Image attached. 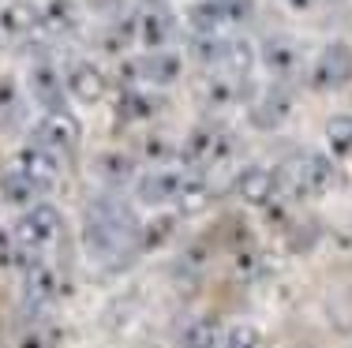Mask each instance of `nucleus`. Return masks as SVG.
<instances>
[{"mask_svg":"<svg viewBox=\"0 0 352 348\" xmlns=\"http://www.w3.org/2000/svg\"><path fill=\"white\" fill-rule=\"evenodd\" d=\"M142 221L131 213L128 202L113 195H98L82 213V251L98 266H120L139 255Z\"/></svg>","mask_w":352,"mask_h":348,"instance_id":"obj_1","label":"nucleus"},{"mask_svg":"<svg viewBox=\"0 0 352 348\" xmlns=\"http://www.w3.org/2000/svg\"><path fill=\"white\" fill-rule=\"evenodd\" d=\"M278 176H281V192H289L292 198H322L338 184V161L318 150H300L285 161Z\"/></svg>","mask_w":352,"mask_h":348,"instance_id":"obj_2","label":"nucleus"},{"mask_svg":"<svg viewBox=\"0 0 352 348\" xmlns=\"http://www.w3.org/2000/svg\"><path fill=\"white\" fill-rule=\"evenodd\" d=\"M12 229H15V240L23 244V251H27V259L38 262V259H45V251L60 240L64 218L53 202H34L30 210L19 213V221H15Z\"/></svg>","mask_w":352,"mask_h":348,"instance_id":"obj_3","label":"nucleus"},{"mask_svg":"<svg viewBox=\"0 0 352 348\" xmlns=\"http://www.w3.org/2000/svg\"><path fill=\"white\" fill-rule=\"evenodd\" d=\"M232 150H236V143H232V135L225 128H210V124H203V128H195L188 139H184L180 146V161L184 169L191 172H214L221 169V165L232 161Z\"/></svg>","mask_w":352,"mask_h":348,"instance_id":"obj_4","label":"nucleus"},{"mask_svg":"<svg viewBox=\"0 0 352 348\" xmlns=\"http://www.w3.org/2000/svg\"><path fill=\"white\" fill-rule=\"evenodd\" d=\"M352 79V45L349 41H326L315 53L311 68H307V82L318 94H333Z\"/></svg>","mask_w":352,"mask_h":348,"instance_id":"obj_5","label":"nucleus"},{"mask_svg":"<svg viewBox=\"0 0 352 348\" xmlns=\"http://www.w3.org/2000/svg\"><path fill=\"white\" fill-rule=\"evenodd\" d=\"M82 139V128L79 120L68 113V109H56V113H41L38 124H34V139L30 143L45 146V150H53L56 157H68L75 146H79Z\"/></svg>","mask_w":352,"mask_h":348,"instance_id":"obj_6","label":"nucleus"},{"mask_svg":"<svg viewBox=\"0 0 352 348\" xmlns=\"http://www.w3.org/2000/svg\"><path fill=\"white\" fill-rule=\"evenodd\" d=\"M232 195L248 206H274L281 198V176L266 165H244L232 176Z\"/></svg>","mask_w":352,"mask_h":348,"instance_id":"obj_7","label":"nucleus"},{"mask_svg":"<svg viewBox=\"0 0 352 348\" xmlns=\"http://www.w3.org/2000/svg\"><path fill=\"white\" fill-rule=\"evenodd\" d=\"M258 60H263V68L278 82H289V79H296L300 71H304V45H300L296 38H289V34H274V38L263 41Z\"/></svg>","mask_w":352,"mask_h":348,"instance_id":"obj_8","label":"nucleus"},{"mask_svg":"<svg viewBox=\"0 0 352 348\" xmlns=\"http://www.w3.org/2000/svg\"><path fill=\"white\" fill-rule=\"evenodd\" d=\"M180 176L184 169H146L142 176H135L131 184V195L135 202L150 206V210H165V206H176V192H180Z\"/></svg>","mask_w":352,"mask_h":348,"instance_id":"obj_9","label":"nucleus"},{"mask_svg":"<svg viewBox=\"0 0 352 348\" xmlns=\"http://www.w3.org/2000/svg\"><path fill=\"white\" fill-rule=\"evenodd\" d=\"M244 8L248 4H236V0H203L188 12V23L199 38H225L232 23L244 19Z\"/></svg>","mask_w":352,"mask_h":348,"instance_id":"obj_10","label":"nucleus"},{"mask_svg":"<svg viewBox=\"0 0 352 348\" xmlns=\"http://www.w3.org/2000/svg\"><path fill=\"white\" fill-rule=\"evenodd\" d=\"M128 71H131L128 86H173L184 76V60L173 49H162V53L139 56L135 64H128Z\"/></svg>","mask_w":352,"mask_h":348,"instance_id":"obj_11","label":"nucleus"},{"mask_svg":"<svg viewBox=\"0 0 352 348\" xmlns=\"http://www.w3.org/2000/svg\"><path fill=\"white\" fill-rule=\"evenodd\" d=\"M15 165H19V169L41 187V195L53 192V187L60 184V176H64V157H56L53 150H45V146H38V143L19 146Z\"/></svg>","mask_w":352,"mask_h":348,"instance_id":"obj_12","label":"nucleus"},{"mask_svg":"<svg viewBox=\"0 0 352 348\" xmlns=\"http://www.w3.org/2000/svg\"><path fill=\"white\" fill-rule=\"evenodd\" d=\"M23 300L34 311H45L60 300V277H56V270L49 259H38L23 270Z\"/></svg>","mask_w":352,"mask_h":348,"instance_id":"obj_13","label":"nucleus"},{"mask_svg":"<svg viewBox=\"0 0 352 348\" xmlns=\"http://www.w3.org/2000/svg\"><path fill=\"white\" fill-rule=\"evenodd\" d=\"M27 94H30V102H34L38 109H45V113L64 109L68 86H64L60 68H53L49 60H38L34 68H30V76H27Z\"/></svg>","mask_w":352,"mask_h":348,"instance_id":"obj_14","label":"nucleus"},{"mask_svg":"<svg viewBox=\"0 0 352 348\" xmlns=\"http://www.w3.org/2000/svg\"><path fill=\"white\" fill-rule=\"evenodd\" d=\"M64 86H68V94L75 97V102L98 105L105 97V90H109V79L94 60H72L68 71H64Z\"/></svg>","mask_w":352,"mask_h":348,"instance_id":"obj_15","label":"nucleus"},{"mask_svg":"<svg viewBox=\"0 0 352 348\" xmlns=\"http://www.w3.org/2000/svg\"><path fill=\"white\" fill-rule=\"evenodd\" d=\"M135 38L142 41V49H146V53H162V49H169V45H173V38H176L173 12H169V8H162V4L146 8V12L139 15Z\"/></svg>","mask_w":352,"mask_h":348,"instance_id":"obj_16","label":"nucleus"},{"mask_svg":"<svg viewBox=\"0 0 352 348\" xmlns=\"http://www.w3.org/2000/svg\"><path fill=\"white\" fill-rule=\"evenodd\" d=\"M225 326L217 314H191L176 329V348H221Z\"/></svg>","mask_w":352,"mask_h":348,"instance_id":"obj_17","label":"nucleus"},{"mask_svg":"<svg viewBox=\"0 0 352 348\" xmlns=\"http://www.w3.org/2000/svg\"><path fill=\"white\" fill-rule=\"evenodd\" d=\"M289 113H292V102H289V94L285 90H266L263 97H255V102L248 105V116H251V124L255 128H263V131H274V128H281L285 120H289Z\"/></svg>","mask_w":352,"mask_h":348,"instance_id":"obj_18","label":"nucleus"},{"mask_svg":"<svg viewBox=\"0 0 352 348\" xmlns=\"http://www.w3.org/2000/svg\"><path fill=\"white\" fill-rule=\"evenodd\" d=\"M0 198L19 206V210H30L34 202H41V187L19 169V165H8V169L0 172Z\"/></svg>","mask_w":352,"mask_h":348,"instance_id":"obj_19","label":"nucleus"},{"mask_svg":"<svg viewBox=\"0 0 352 348\" xmlns=\"http://www.w3.org/2000/svg\"><path fill=\"white\" fill-rule=\"evenodd\" d=\"M210 206V176H203V172H191V169H184V176H180V192H176V206H173V213H199V210H206Z\"/></svg>","mask_w":352,"mask_h":348,"instance_id":"obj_20","label":"nucleus"},{"mask_svg":"<svg viewBox=\"0 0 352 348\" xmlns=\"http://www.w3.org/2000/svg\"><path fill=\"white\" fill-rule=\"evenodd\" d=\"M154 113H157V97L150 94L146 86H128V90H120V97H116V116L128 120V124L150 120Z\"/></svg>","mask_w":352,"mask_h":348,"instance_id":"obj_21","label":"nucleus"},{"mask_svg":"<svg viewBox=\"0 0 352 348\" xmlns=\"http://www.w3.org/2000/svg\"><path fill=\"white\" fill-rule=\"evenodd\" d=\"M326 150L330 157H352V113H338L326 120Z\"/></svg>","mask_w":352,"mask_h":348,"instance_id":"obj_22","label":"nucleus"},{"mask_svg":"<svg viewBox=\"0 0 352 348\" xmlns=\"http://www.w3.org/2000/svg\"><path fill=\"white\" fill-rule=\"evenodd\" d=\"M176 225H180V213H165L157 221H146L139 232V251H157L162 244H169L176 236Z\"/></svg>","mask_w":352,"mask_h":348,"instance_id":"obj_23","label":"nucleus"},{"mask_svg":"<svg viewBox=\"0 0 352 348\" xmlns=\"http://www.w3.org/2000/svg\"><path fill=\"white\" fill-rule=\"evenodd\" d=\"M142 157L150 161V169H173V161H180V146L169 135H150L142 143Z\"/></svg>","mask_w":352,"mask_h":348,"instance_id":"obj_24","label":"nucleus"},{"mask_svg":"<svg viewBox=\"0 0 352 348\" xmlns=\"http://www.w3.org/2000/svg\"><path fill=\"white\" fill-rule=\"evenodd\" d=\"M0 266L4 270H27L30 259L23 251V244L15 240V229L12 225H0Z\"/></svg>","mask_w":352,"mask_h":348,"instance_id":"obj_25","label":"nucleus"},{"mask_svg":"<svg viewBox=\"0 0 352 348\" xmlns=\"http://www.w3.org/2000/svg\"><path fill=\"white\" fill-rule=\"evenodd\" d=\"M23 120V94L12 79H0V128H12Z\"/></svg>","mask_w":352,"mask_h":348,"instance_id":"obj_26","label":"nucleus"},{"mask_svg":"<svg viewBox=\"0 0 352 348\" xmlns=\"http://www.w3.org/2000/svg\"><path fill=\"white\" fill-rule=\"evenodd\" d=\"M221 348H266V337H263V329L251 326V322H236V326L225 329Z\"/></svg>","mask_w":352,"mask_h":348,"instance_id":"obj_27","label":"nucleus"},{"mask_svg":"<svg viewBox=\"0 0 352 348\" xmlns=\"http://www.w3.org/2000/svg\"><path fill=\"white\" fill-rule=\"evenodd\" d=\"M30 27H34V12H30V8L12 4V8H4V12H0V34L19 38V34H27Z\"/></svg>","mask_w":352,"mask_h":348,"instance_id":"obj_28","label":"nucleus"},{"mask_svg":"<svg viewBox=\"0 0 352 348\" xmlns=\"http://www.w3.org/2000/svg\"><path fill=\"white\" fill-rule=\"evenodd\" d=\"M131 157H120V154H102L98 157V172H102V180H109V184H124V180H131Z\"/></svg>","mask_w":352,"mask_h":348,"instance_id":"obj_29","label":"nucleus"},{"mask_svg":"<svg viewBox=\"0 0 352 348\" xmlns=\"http://www.w3.org/2000/svg\"><path fill=\"white\" fill-rule=\"evenodd\" d=\"M41 19H45L53 30H68V27L79 23V12H75L68 0H53V4H49V12H41Z\"/></svg>","mask_w":352,"mask_h":348,"instance_id":"obj_30","label":"nucleus"},{"mask_svg":"<svg viewBox=\"0 0 352 348\" xmlns=\"http://www.w3.org/2000/svg\"><path fill=\"white\" fill-rule=\"evenodd\" d=\"M19 348H49V337H41V334H30L27 341H23Z\"/></svg>","mask_w":352,"mask_h":348,"instance_id":"obj_31","label":"nucleus"}]
</instances>
